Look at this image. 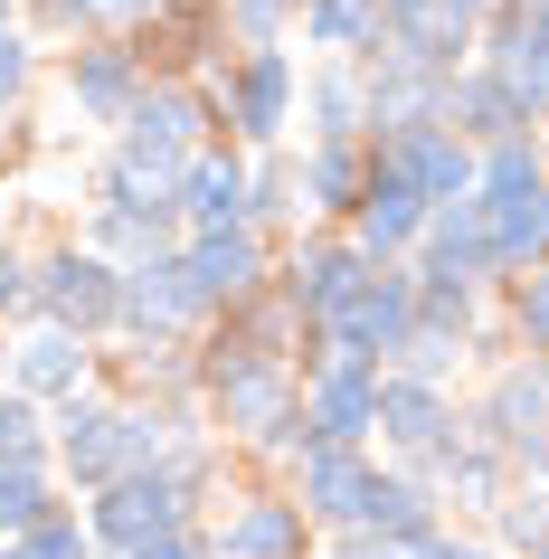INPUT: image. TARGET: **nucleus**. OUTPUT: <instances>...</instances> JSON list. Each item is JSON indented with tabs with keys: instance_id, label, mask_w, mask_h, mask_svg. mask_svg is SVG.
Wrapping results in <instances>:
<instances>
[{
	"instance_id": "obj_1",
	"label": "nucleus",
	"mask_w": 549,
	"mask_h": 559,
	"mask_svg": "<svg viewBox=\"0 0 549 559\" xmlns=\"http://www.w3.org/2000/svg\"><path fill=\"white\" fill-rule=\"evenodd\" d=\"M190 360H200L208 437L228 445V455H247V465H265V474H285L294 455L313 445V427H303V370L256 360V352H228L218 332H200V342H190Z\"/></svg>"
},
{
	"instance_id": "obj_2",
	"label": "nucleus",
	"mask_w": 549,
	"mask_h": 559,
	"mask_svg": "<svg viewBox=\"0 0 549 559\" xmlns=\"http://www.w3.org/2000/svg\"><path fill=\"white\" fill-rule=\"evenodd\" d=\"M76 237L115 265H143V257H171L180 247V180H143L133 162H95L86 190H76Z\"/></svg>"
},
{
	"instance_id": "obj_3",
	"label": "nucleus",
	"mask_w": 549,
	"mask_h": 559,
	"mask_svg": "<svg viewBox=\"0 0 549 559\" xmlns=\"http://www.w3.org/2000/svg\"><path fill=\"white\" fill-rule=\"evenodd\" d=\"M464 437L492 445L502 465H512V484H540L549 493V360H492V370H474V389H464Z\"/></svg>"
},
{
	"instance_id": "obj_4",
	"label": "nucleus",
	"mask_w": 549,
	"mask_h": 559,
	"mask_svg": "<svg viewBox=\"0 0 549 559\" xmlns=\"http://www.w3.org/2000/svg\"><path fill=\"white\" fill-rule=\"evenodd\" d=\"M474 218L492 237V275L512 285L530 265H549V162L540 143H492L474 171Z\"/></svg>"
},
{
	"instance_id": "obj_5",
	"label": "nucleus",
	"mask_w": 549,
	"mask_h": 559,
	"mask_svg": "<svg viewBox=\"0 0 549 559\" xmlns=\"http://www.w3.org/2000/svg\"><path fill=\"white\" fill-rule=\"evenodd\" d=\"M208 143H218V95L190 86V76H152L143 105L105 133V152H115V162H133L143 180H180Z\"/></svg>"
},
{
	"instance_id": "obj_6",
	"label": "nucleus",
	"mask_w": 549,
	"mask_h": 559,
	"mask_svg": "<svg viewBox=\"0 0 549 559\" xmlns=\"http://www.w3.org/2000/svg\"><path fill=\"white\" fill-rule=\"evenodd\" d=\"M208 95H218V133L247 162L256 152H294V95H303V58L294 48H237L208 76Z\"/></svg>"
},
{
	"instance_id": "obj_7",
	"label": "nucleus",
	"mask_w": 549,
	"mask_h": 559,
	"mask_svg": "<svg viewBox=\"0 0 549 559\" xmlns=\"http://www.w3.org/2000/svg\"><path fill=\"white\" fill-rule=\"evenodd\" d=\"M38 323L76 332L95 352H115V323H123V265L95 257L86 237H38Z\"/></svg>"
},
{
	"instance_id": "obj_8",
	"label": "nucleus",
	"mask_w": 549,
	"mask_h": 559,
	"mask_svg": "<svg viewBox=\"0 0 549 559\" xmlns=\"http://www.w3.org/2000/svg\"><path fill=\"white\" fill-rule=\"evenodd\" d=\"M407 332H417V275H407V265H370V275L313 323V360L332 352V360H379V370H389V360L407 352ZM313 360H303V370H313Z\"/></svg>"
},
{
	"instance_id": "obj_9",
	"label": "nucleus",
	"mask_w": 549,
	"mask_h": 559,
	"mask_svg": "<svg viewBox=\"0 0 549 559\" xmlns=\"http://www.w3.org/2000/svg\"><path fill=\"white\" fill-rule=\"evenodd\" d=\"M48 86H58V105H67V123H76V133H115V123L143 105L152 67H143V48H133V38H76V48H58V58H48Z\"/></svg>"
},
{
	"instance_id": "obj_10",
	"label": "nucleus",
	"mask_w": 549,
	"mask_h": 559,
	"mask_svg": "<svg viewBox=\"0 0 549 559\" xmlns=\"http://www.w3.org/2000/svg\"><path fill=\"white\" fill-rule=\"evenodd\" d=\"M76 522H86V540L105 559H133L143 540H162V531H180V522H208V512L180 493L171 465H152V474H115L105 493H86V502H76Z\"/></svg>"
},
{
	"instance_id": "obj_11",
	"label": "nucleus",
	"mask_w": 549,
	"mask_h": 559,
	"mask_svg": "<svg viewBox=\"0 0 549 559\" xmlns=\"http://www.w3.org/2000/svg\"><path fill=\"white\" fill-rule=\"evenodd\" d=\"M48 465H58V484L76 502L105 493V484L123 474V389L115 380H86L76 399L48 408Z\"/></svg>"
},
{
	"instance_id": "obj_12",
	"label": "nucleus",
	"mask_w": 549,
	"mask_h": 559,
	"mask_svg": "<svg viewBox=\"0 0 549 559\" xmlns=\"http://www.w3.org/2000/svg\"><path fill=\"white\" fill-rule=\"evenodd\" d=\"M208 332V304L200 285H190V265L171 257H143V265H123V323H115V352H190Z\"/></svg>"
},
{
	"instance_id": "obj_13",
	"label": "nucleus",
	"mask_w": 549,
	"mask_h": 559,
	"mask_svg": "<svg viewBox=\"0 0 549 559\" xmlns=\"http://www.w3.org/2000/svg\"><path fill=\"white\" fill-rule=\"evenodd\" d=\"M208 550L218 559H313L322 531L303 522V502L285 493V474H256V484H237L208 512Z\"/></svg>"
},
{
	"instance_id": "obj_14",
	"label": "nucleus",
	"mask_w": 549,
	"mask_h": 559,
	"mask_svg": "<svg viewBox=\"0 0 549 559\" xmlns=\"http://www.w3.org/2000/svg\"><path fill=\"white\" fill-rule=\"evenodd\" d=\"M86 380H105V352H95V342H76V332H58V323L0 332V389H20V399H38V408H58V399H76Z\"/></svg>"
},
{
	"instance_id": "obj_15",
	"label": "nucleus",
	"mask_w": 549,
	"mask_h": 559,
	"mask_svg": "<svg viewBox=\"0 0 549 559\" xmlns=\"http://www.w3.org/2000/svg\"><path fill=\"white\" fill-rule=\"evenodd\" d=\"M360 275H370V257H360L342 228H294L285 247H275V295L303 313V332H313L322 313H332V304L360 285Z\"/></svg>"
},
{
	"instance_id": "obj_16",
	"label": "nucleus",
	"mask_w": 549,
	"mask_h": 559,
	"mask_svg": "<svg viewBox=\"0 0 549 559\" xmlns=\"http://www.w3.org/2000/svg\"><path fill=\"white\" fill-rule=\"evenodd\" d=\"M379 360H332L322 352L313 370H303V427H313L322 445H370L379 455Z\"/></svg>"
},
{
	"instance_id": "obj_17",
	"label": "nucleus",
	"mask_w": 549,
	"mask_h": 559,
	"mask_svg": "<svg viewBox=\"0 0 549 559\" xmlns=\"http://www.w3.org/2000/svg\"><path fill=\"white\" fill-rule=\"evenodd\" d=\"M370 162H379V171H398L427 209L474 200V171H484V152L464 143V133H455L445 115H435V123H417V133H398V143H370Z\"/></svg>"
},
{
	"instance_id": "obj_18",
	"label": "nucleus",
	"mask_w": 549,
	"mask_h": 559,
	"mask_svg": "<svg viewBox=\"0 0 549 559\" xmlns=\"http://www.w3.org/2000/svg\"><path fill=\"white\" fill-rule=\"evenodd\" d=\"M370 465H379L370 445H322V437H313V445H303V455L285 465V493L303 502V522H313L322 540H342V531L360 522V493H370Z\"/></svg>"
},
{
	"instance_id": "obj_19",
	"label": "nucleus",
	"mask_w": 549,
	"mask_h": 559,
	"mask_svg": "<svg viewBox=\"0 0 549 559\" xmlns=\"http://www.w3.org/2000/svg\"><path fill=\"white\" fill-rule=\"evenodd\" d=\"M180 265H190L208 323H218L228 304H247V295L275 285V237H256V228H208V237H180Z\"/></svg>"
},
{
	"instance_id": "obj_20",
	"label": "nucleus",
	"mask_w": 549,
	"mask_h": 559,
	"mask_svg": "<svg viewBox=\"0 0 549 559\" xmlns=\"http://www.w3.org/2000/svg\"><path fill=\"white\" fill-rule=\"evenodd\" d=\"M464 427V389H427V380H379V455L389 465H427L435 445Z\"/></svg>"
},
{
	"instance_id": "obj_21",
	"label": "nucleus",
	"mask_w": 549,
	"mask_h": 559,
	"mask_svg": "<svg viewBox=\"0 0 549 559\" xmlns=\"http://www.w3.org/2000/svg\"><path fill=\"white\" fill-rule=\"evenodd\" d=\"M360 540H379V550H417L427 531H445V502H435V484L417 465H389L379 455L370 465V493H360Z\"/></svg>"
},
{
	"instance_id": "obj_22",
	"label": "nucleus",
	"mask_w": 549,
	"mask_h": 559,
	"mask_svg": "<svg viewBox=\"0 0 549 559\" xmlns=\"http://www.w3.org/2000/svg\"><path fill=\"white\" fill-rule=\"evenodd\" d=\"M294 143H370V76L350 58H303Z\"/></svg>"
},
{
	"instance_id": "obj_23",
	"label": "nucleus",
	"mask_w": 549,
	"mask_h": 559,
	"mask_svg": "<svg viewBox=\"0 0 549 559\" xmlns=\"http://www.w3.org/2000/svg\"><path fill=\"white\" fill-rule=\"evenodd\" d=\"M133 48H143L152 76H190V86H208V76L237 58L228 29H218V0H171V10H162V20L133 38Z\"/></svg>"
},
{
	"instance_id": "obj_24",
	"label": "nucleus",
	"mask_w": 549,
	"mask_h": 559,
	"mask_svg": "<svg viewBox=\"0 0 549 559\" xmlns=\"http://www.w3.org/2000/svg\"><path fill=\"white\" fill-rule=\"evenodd\" d=\"M417 474L435 484V502H445V522H492V512L512 502V465H502L492 445H474L464 427H455L445 445H435V455H427Z\"/></svg>"
},
{
	"instance_id": "obj_25",
	"label": "nucleus",
	"mask_w": 549,
	"mask_h": 559,
	"mask_svg": "<svg viewBox=\"0 0 549 559\" xmlns=\"http://www.w3.org/2000/svg\"><path fill=\"white\" fill-rule=\"evenodd\" d=\"M427 218H435V209L417 200L398 171H379V162H370V190H360V209H350L342 237H350L370 265H407V257H417V237H427Z\"/></svg>"
},
{
	"instance_id": "obj_26",
	"label": "nucleus",
	"mask_w": 549,
	"mask_h": 559,
	"mask_svg": "<svg viewBox=\"0 0 549 559\" xmlns=\"http://www.w3.org/2000/svg\"><path fill=\"white\" fill-rule=\"evenodd\" d=\"M445 123H455L474 152H492V143H530V133H540V115L521 105V86H512V76H492L484 58L464 67L455 86H445Z\"/></svg>"
},
{
	"instance_id": "obj_27",
	"label": "nucleus",
	"mask_w": 549,
	"mask_h": 559,
	"mask_svg": "<svg viewBox=\"0 0 549 559\" xmlns=\"http://www.w3.org/2000/svg\"><path fill=\"white\" fill-rule=\"evenodd\" d=\"M294 180H303V228H350L370 190V143H294Z\"/></svg>"
},
{
	"instance_id": "obj_28",
	"label": "nucleus",
	"mask_w": 549,
	"mask_h": 559,
	"mask_svg": "<svg viewBox=\"0 0 549 559\" xmlns=\"http://www.w3.org/2000/svg\"><path fill=\"white\" fill-rule=\"evenodd\" d=\"M208 228H247V152L228 133L180 171V237H208Z\"/></svg>"
},
{
	"instance_id": "obj_29",
	"label": "nucleus",
	"mask_w": 549,
	"mask_h": 559,
	"mask_svg": "<svg viewBox=\"0 0 549 559\" xmlns=\"http://www.w3.org/2000/svg\"><path fill=\"white\" fill-rule=\"evenodd\" d=\"M407 265H417V275H445V285H492V295H502V275H492V237H484V218H474V200L435 209Z\"/></svg>"
},
{
	"instance_id": "obj_30",
	"label": "nucleus",
	"mask_w": 549,
	"mask_h": 559,
	"mask_svg": "<svg viewBox=\"0 0 549 559\" xmlns=\"http://www.w3.org/2000/svg\"><path fill=\"white\" fill-rule=\"evenodd\" d=\"M247 228L285 247L303 228V180H294V152H256L247 162Z\"/></svg>"
},
{
	"instance_id": "obj_31",
	"label": "nucleus",
	"mask_w": 549,
	"mask_h": 559,
	"mask_svg": "<svg viewBox=\"0 0 549 559\" xmlns=\"http://www.w3.org/2000/svg\"><path fill=\"white\" fill-rule=\"evenodd\" d=\"M67 512V484L58 465H0V540H29L38 522Z\"/></svg>"
},
{
	"instance_id": "obj_32",
	"label": "nucleus",
	"mask_w": 549,
	"mask_h": 559,
	"mask_svg": "<svg viewBox=\"0 0 549 559\" xmlns=\"http://www.w3.org/2000/svg\"><path fill=\"white\" fill-rule=\"evenodd\" d=\"M492 313H502V342H512L521 360H549V265L512 275V285L492 295Z\"/></svg>"
},
{
	"instance_id": "obj_33",
	"label": "nucleus",
	"mask_w": 549,
	"mask_h": 559,
	"mask_svg": "<svg viewBox=\"0 0 549 559\" xmlns=\"http://www.w3.org/2000/svg\"><path fill=\"white\" fill-rule=\"evenodd\" d=\"M389 370H398V380H427V389H464V380H474V352H464L455 332L417 323V332H407V352L389 360Z\"/></svg>"
},
{
	"instance_id": "obj_34",
	"label": "nucleus",
	"mask_w": 549,
	"mask_h": 559,
	"mask_svg": "<svg viewBox=\"0 0 549 559\" xmlns=\"http://www.w3.org/2000/svg\"><path fill=\"white\" fill-rule=\"evenodd\" d=\"M48 86V48H38L20 20H0V123L29 115V95Z\"/></svg>"
},
{
	"instance_id": "obj_35",
	"label": "nucleus",
	"mask_w": 549,
	"mask_h": 559,
	"mask_svg": "<svg viewBox=\"0 0 549 559\" xmlns=\"http://www.w3.org/2000/svg\"><path fill=\"white\" fill-rule=\"evenodd\" d=\"M218 29H228V48H294L303 0H218Z\"/></svg>"
},
{
	"instance_id": "obj_36",
	"label": "nucleus",
	"mask_w": 549,
	"mask_h": 559,
	"mask_svg": "<svg viewBox=\"0 0 549 559\" xmlns=\"http://www.w3.org/2000/svg\"><path fill=\"white\" fill-rule=\"evenodd\" d=\"M484 540H492L502 559L540 550V540H549V493H540V484H512V502H502V512L484 522Z\"/></svg>"
},
{
	"instance_id": "obj_37",
	"label": "nucleus",
	"mask_w": 549,
	"mask_h": 559,
	"mask_svg": "<svg viewBox=\"0 0 549 559\" xmlns=\"http://www.w3.org/2000/svg\"><path fill=\"white\" fill-rule=\"evenodd\" d=\"M0 465H48V408L0 389Z\"/></svg>"
},
{
	"instance_id": "obj_38",
	"label": "nucleus",
	"mask_w": 549,
	"mask_h": 559,
	"mask_svg": "<svg viewBox=\"0 0 549 559\" xmlns=\"http://www.w3.org/2000/svg\"><path fill=\"white\" fill-rule=\"evenodd\" d=\"M20 323H38V247L29 237L0 247V332H20Z\"/></svg>"
},
{
	"instance_id": "obj_39",
	"label": "nucleus",
	"mask_w": 549,
	"mask_h": 559,
	"mask_svg": "<svg viewBox=\"0 0 549 559\" xmlns=\"http://www.w3.org/2000/svg\"><path fill=\"white\" fill-rule=\"evenodd\" d=\"M20 559H105V550L86 540V522H76V502H67L58 522H38L29 540H20Z\"/></svg>"
},
{
	"instance_id": "obj_40",
	"label": "nucleus",
	"mask_w": 549,
	"mask_h": 559,
	"mask_svg": "<svg viewBox=\"0 0 549 559\" xmlns=\"http://www.w3.org/2000/svg\"><path fill=\"white\" fill-rule=\"evenodd\" d=\"M133 559H218V550H208V522H180V531H162V540H143Z\"/></svg>"
},
{
	"instance_id": "obj_41",
	"label": "nucleus",
	"mask_w": 549,
	"mask_h": 559,
	"mask_svg": "<svg viewBox=\"0 0 549 559\" xmlns=\"http://www.w3.org/2000/svg\"><path fill=\"white\" fill-rule=\"evenodd\" d=\"M162 10H171V0H105V38H143Z\"/></svg>"
},
{
	"instance_id": "obj_42",
	"label": "nucleus",
	"mask_w": 549,
	"mask_h": 559,
	"mask_svg": "<svg viewBox=\"0 0 549 559\" xmlns=\"http://www.w3.org/2000/svg\"><path fill=\"white\" fill-rule=\"evenodd\" d=\"M427 20H435V0H379V29H389V38L427 29Z\"/></svg>"
},
{
	"instance_id": "obj_43",
	"label": "nucleus",
	"mask_w": 549,
	"mask_h": 559,
	"mask_svg": "<svg viewBox=\"0 0 549 559\" xmlns=\"http://www.w3.org/2000/svg\"><path fill=\"white\" fill-rule=\"evenodd\" d=\"M313 559H398V550H379V540H360V531H342V540H322Z\"/></svg>"
},
{
	"instance_id": "obj_44",
	"label": "nucleus",
	"mask_w": 549,
	"mask_h": 559,
	"mask_svg": "<svg viewBox=\"0 0 549 559\" xmlns=\"http://www.w3.org/2000/svg\"><path fill=\"white\" fill-rule=\"evenodd\" d=\"M20 237V180H0V247Z\"/></svg>"
},
{
	"instance_id": "obj_45",
	"label": "nucleus",
	"mask_w": 549,
	"mask_h": 559,
	"mask_svg": "<svg viewBox=\"0 0 549 559\" xmlns=\"http://www.w3.org/2000/svg\"><path fill=\"white\" fill-rule=\"evenodd\" d=\"M530 143H540V162H549V115H540V133H530Z\"/></svg>"
},
{
	"instance_id": "obj_46",
	"label": "nucleus",
	"mask_w": 549,
	"mask_h": 559,
	"mask_svg": "<svg viewBox=\"0 0 549 559\" xmlns=\"http://www.w3.org/2000/svg\"><path fill=\"white\" fill-rule=\"evenodd\" d=\"M0 20H20V0H0Z\"/></svg>"
},
{
	"instance_id": "obj_47",
	"label": "nucleus",
	"mask_w": 549,
	"mask_h": 559,
	"mask_svg": "<svg viewBox=\"0 0 549 559\" xmlns=\"http://www.w3.org/2000/svg\"><path fill=\"white\" fill-rule=\"evenodd\" d=\"M521 559H549V540H540V550H521Z\"/></svg>"
},
{
	"instance_id": "obj_48",
	"label": "nucleus",
	"mask_w": 549,
	"mask_h": 559,
	"mask_svg": "<svg viewBox=\"0 0 549 559\" xmlns=\"http://www.w3.org/2000/svg\"><path fill=\"white\" fill-rule=\"evenodd\" d=\"M484 559H502V550H484Z\"/></svg>"
}]
</instances>
